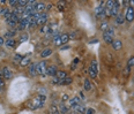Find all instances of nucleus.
I'll return each instance as SVG.
<instances>
[{
  "instance_id": "nucleus-11",
  "label": "nucleus",
  "mask_w": 134,
  "mask_h": 114,
  "mask_svg": "<svg viewBox=\"0 0 134 114\" xmlns=\"http://www.w3.org/2000/svg\"><path fill=\"white\" fill-rule=\"evenodd\" d=\"M124 21H125V15L123 14V13H119V14L116 16V23L118 25H120L124 23Z\"/></svg>"
},
{
  "instance_id": "nucleus-2",
  "label": "nucleus",
  "mask_w": 134,
  "mask_h": 114,
  "mask_svg": "<svg viewBox=\"0 0 134 114\" xmlns=\"http://www.w3.org/2000/svg\"><path fill=\"white\" fill-rule=\"evenodd\" d=\"M44 106V102L39 100L38 98H35V99L31 102V104H29V108L30 109H37V108H41V107Z\"/></svg>"
},
{
  "instance_id": "nucleus-32",
  "label": "nucleus",
  "mask_w": 134,
  "mask_h": 114,
  "mask_svg": "<svg viewBox=\"0 0 134 114\" xmlns=\"http://www.w3.org/2000/svg\"><path fill=\"white\" fill-rule=\"evenodd\" d=\"M133 66H134V57H132L131 59L128 60V62H127V67L131 68V67H133Z\"/></svg>"
},
{
  "instance_id": "nucleus-10",
  "label": "nucleus",
  "mask_w": 134,
  "mask_h": 114,
  "mask_svg": "<svg viewBox=\"0 0 134 114\" xmlns=\"http://www.w3.org/2000/svg\"><path fill=\"white\" fill-rule=\"evenodd\" d=\"M46 7L44 3H36L35 4V12L36 13H42V10H44V8Z\"/></svg>"
},
{
  "instance_id": "nucleus-43",
  "label": "nucleus",
  "mask_w": 134,
  "mask_h": 114,
  "mask_svg": "<svg viewBox=\"0 0 134 114\" xmlns=\"http://www.w3.org/2000/svg\"><path fill=\"white\" fill-rule=\"evenodd\" d=\"M68 36H70V38H75V32H72V34Z\"/></svg>"
},
{
  "instance_id": "nucleus-41",
  "label": "nucleus",
  "mask_w": 134,
  "mask_h": 114,
  "mask_svg": "<svg viewBox=\"0 0 134 114\" xmlns=\"http://www.w3.org/2000/svg\"><path fill=\"white\" fill-rule=\"evenodd\" d=\"M3 45H5V39L0 36V46H3Z\"/></svg>"
},
{
  "instance_id": "nucleus-14",
  "label": "nucleus",
  "mask_w": 134,
  "mask_h": 114,
  "mask_svg": "<svg viewBox=\"0 0 134 114\" xmlns=\"http://www.w3.org/2000/svg\"><path fill=\"white\" fill-rule=\"evenodd\" d=\"M28 24H29V21H28V19H20V29L23 30L24 28L28 27Z\"/></svg>"
},
{
  "instance_id": "nucleus-12",
  "label": "nucleus",
  "mask_w": 134,
  "mask_h": 114,
  "mask_svg": "<svg viewBox=\"0 0 134 114\" xmlns=\"http://www.w3.org/2000/svg\"><path fill=\"white\" fill-rule=\"evenodd\" d=\"M112 47H113V50H116V51H119L120 48H122V47H123V43L120 42L119 39L113 40V43H112Z\"/></svg>"
},
{
  "instance_id": "nucleus-40",
  "label": "nucleus",
  "mask_w": 134,
  "mask_h": 114,
  "mask_svg": "<svg viewBox=\"0 0 134 114\" xmlns=\"http://www.w3.org/2000/svg\"><path fill=\"white\" fill-rule=\"evenodd\" d=\"M5 87V82L3 81V78L0 77V89H3V88Z\"/></svg>"
},
{
  "instance_id": "nucleus-9",
  "label": "nucleus",
  "mask_w": 134,
  "mask_h": 114,
  "mask_svg": "<svg viewBox=\"0 0 134 114\" xmlns=\"http://www.w3.org/2000/svg\"><path fill=\"white\" fill-rule=\"evenodd\" d=\"M57 72L58 70H57V67H56V66H50L46 70V74L50 75V76H56V75H57Z\"/></svg>"
},
{
  "instance_id": "nucleus-20",
  "label": "nucleus",
  "mask_w": 134,
  "mask_h": 114,
  "mask_svg": "<svg viewBox=\"0 0 134 114\" xmlns=\"http://www.w3.org/2000/svg\"><path fill=\"white\" fill-rule=\"evenodd\" d=\"M60 38H61L62 44H67V42L70 40V36L67 35V34H62V35H60Z\"/></svg>"
},
{
  "instance_id": "nucleus-38",
  "label": "nucleus",
  "mask_w": 134,
  "mask_h": 114,
  "mask_svg": "<svg viewBox=\"0 0 134 114\" xmlns=\"http://www.w3.org/2000/svg\"><path fill=\"white\" fill-rule=\"evenodd\" d=\"M86 114H95V111L92 108H87V112H86Z\"/></svg>"
},
{
  "instance_id": "nucleus-19",
  "label": "nucleus",
  "mask_w": 134,
  "mask_h": 114,
  "mask_svg": "<svg viewBox=\"0 0 134 114\" xmlns=\"http://www.w3.org/2000/svg\"><path fill=\"white\" fill-rule=\"evenodd\" d=\"M79 103H80V99L77 97H74L73 99H71V106H72L73 108H75V107L79 105Z\"/></svg>"
},
{
  "instance_id": "nucleus-36",
  "label": "nucleus",
  "mask_w": 134,
  "mask_h": 114,
  "mask_svg": "<svg viewBox=\"0 0 134 114\" xmlns=\"http://www.w3.org/2000/svg\"><path fill=\"white\" fill-rule=\"evenodd\" d=\"M56 112H58V107L56 106V105H52V106H51V113H56Z\"/></svg>"
},
{
  "instance_id": "nucleus-15",
  "label": "nucleus",
  "mask_w": 134,
  "mask_h": 114,
  "mask_svg": "<svg viewBox=\"0 0 134 114\" xmlns=\"http://www.w3.org/2000/svg\"><path fill=\"white\" fill-rule=\"evenodd\" d=\"M59 109H60V114H67L68 113V111H70V107L68 106H66V105L65 104H61L59 106Z\"/></svg>"
},
{
  "instance_id": "nucleus-24",
  "label": "nucleus",
  "mask_w": 134,
  "mask_h": 114,
  "mask_svg": "<svg viewBox=\"0 0 134 114\" xmlns=\"http://www.w3.org/2000/svg\"><path fill=\"white\" fill-rule=\"evenodd\" d=\"M29 63H30V58H29V57L23 58L22 61L20 62V64L22 66V67H24V66H27V64H29Z\"/></svg>"
},
{
  "instance_id": "nucleus-27",
  "label": "nucleus",
  "mask_w": 134,
  "mask_h": 114,
  "mask_svg": "<svg viewBox=\"0 0 134 114\" xmlns=\"http://www.w3.org/2000/svg\"><path fill=\"white\" fill-rule=\"evenodd\" d=\"M50 29H51V28H50L49 25H42V28H41V32H43V34H46V32L50 31Z\"/></svg>"
},
{
  "instance_id": "nucleus-44",
  "label": "nucleus",
  "mask_w": 134,
  "mask_h": 114,
  "mask_svg": "<svg viewBox=\"0 0 134 114\" xmlns=\"http://www.w3.org/2000/svg\"><path fill=\"white\" fill-rule=\"evenodd\" d=\"M129 69H131V68H129V67H127L126 69H125V74H126V75H127V74H128V73H129Z\"/></svg>"
},
{
  "instance_id": "nucleus-30",
  "label": "nucleus",
  "mask_w": 134,
  "mask_h": 114,
  "mask_svg": "<svg viewBox=\"0 0 134 114\" xmlns=\"http://www.w3.org/2000/svg\"><path fill=\"white\" fill-rule=\"evenodd\" d=\"M22 59H23V57L21 54H16L14 57V61L15 62H21V61H22Z\"/></svg>"
},
{
  "instance_id": "nucleus-39",
  "label": "nucleus",
  "mask_w": 134,
  "mask_h": 114,
  "mask_svg": "<svg viewBox=\"0 0 134 114\" xmlns=\"http://www.w3.org/2000/svg\"><path fill=\"white\" fill-rule=\"evenodd\" d=\"M70 98H68V94H62V98H61V100L62 102H66V100H68Z\"/></svg>"
},
{
  "instance_id": "nucleus-42",
  "label": "nucleus",
  "mask_w": 134,
  "mask_h": 114,
  "mask_svg": "<svg viewBox=\"0 0 134 114\" xmlns=\"http://www.w3.org/2000/svg\"><path fill=\"white\" fill-rule=\"evenodd\" d=\"M28 39V36L27 35H24V36H22V37H21V42H25V40H27Z\"/></svg>"
},
{
  "instance_id": "nucleus-29",
  "label": "nucleus",
  "mask_w": 134,
  "mask_h": 114,
  "mask_svg": "<svg viewBox=\"0 0 134 114\" xmlns=\"http://www.w3.org/2000/svg\"><path fill=\"white\" fill-rule=\"evenodd\" d=\"M72 81H73V79L71 78V77H66V78H64L61 81V84H71Z\"/></svg>"
},
{
  "instance_id": "nucleus-6",
  "label": "nucleus",
  "mask_w": 134,
  "mask_h": 114,
  "mask_svg": "<svg viewBox=\"0 0 134 114\" xmlns=\"http://www.w3.org/2000/svg\"><path fill=\"white\" fill-rule=\"evenodd\" d=\"M119 4H120L119 1H116V3H114L113 8L111 9V16H117V15L119 14V8H120Z\"/></svg>"
},
{
  "instance_id": "nucleus-47",
  "label": "nucleus",
  "mask_w": 134,
  "mask_h": 114,
  "mask_svg": "<svg viewBox=\"0 0 134 114\" xmlns=\"http://www.w3.org/2000/svg\"><path fill=\"white\" fill-rule=\"evenodd\" d=\"M53 114H60V112L58 111V112H56V113H53Z\"/></svg>"
},
{
  "instance_id": "nucleus-34",
  "label": "nucleus",
  "mask_w": 134,
  "mask_h": 114,
  "mask_svg": "<svg viewBox=\"0 0 134 114\" xmlns=\"http://www.w3.org/2000/svg\"><path fill=\"white\" fill-rule=\"evenodd\" d=\"M8 12H9V9H7V8H1V9H0V14L4 15V16H5Z\"/></svg>"
},
{
  "instance_id": "nucleus-3",
  "label": "nucleus",
  "mask_w": 134,
  "mask_h": 114,
  "mask_svg": "<svg viewBox=\"0 0 134 114\" xmlns=\"http://www.w3.org/2000/svg\"><path fill=\"white\" fill-rule=\"evenodd\" d=\"M125 20L127 22H132L134 20V8L132 6H129L126 10V14H125Z\"/></svg>"
},
{
  "instance_id": "nucleus-37",
  "label": "nucleus",
  "mask_w": 134,
  "mask_h": 114,
  "mask_svg": "<svg viewBox=\"0 0 134 114\" xmlns=\"http://www.w3.org/2000/svg\"><path fill=\"white\" fill-rule=\"evenodd\" d=\"M18 4H19L18 0H10L9 1V5H12V6H18Z\"/></svg>"
},
{
  "instance_id": "nucleus-35",
  "label": "nucleus",
  "mask_w": 134,
  "mask_h": 114,
  "mask_svg": "<svg viewBox=\"0 0 134 114\" xmlns=\"http://www.w3.org/2000/svg\"><path fill=\"white\" fill-rule=\"evenodd\" d=\"M6 21H7V24L8 25H9V27H15V24H16V23H15V22H13V21L12 20H10V19H8V20H6Z\"/></svg>"
},
{
  "instance_id": "nucleus-21",
  "label": "nucleus",
  "mask_w": 134,
  "mask_h": 114,
  "mask_svg": "<svg viewBox=\"0 0 134 114\" xmlns=\"http://www.w3.org/2000/svg\"><path fill=\"white\" fill-rule=\"evenodd\" d=\"M103 39H104V42L106 44H112L113 43V38L110 37V36H106L105 34H103Z\"/></svg>"
},
{
  "instance_id": "nucleus-16",
  "label": "nucleus",
  "mask_w": 134,
  "mask_h": 114,
  "mask_svg": "<svg viewBox=\"0 0 134 114\" xmlns=\"http://www.w3.org/2000/svg\"><path fill=\"white\" fill-rule=\"evenodd\" d=\"M53 44H55L56 46H60V45L62 44L60 35H55V37H53Z\"/></svg>"
},
{
  "instance_id": "nucleus-28",
  "label": "nucleus",
  "mask_w": 134,
  "mask_h": 114,
  "mask_svg": "<svg viewBox=\"0 0 134 114\" xmlns=\"http://www.w3.org/2000/svg\"><path fill=\"white\" fill-rule=\"evenodd\" d=\"M15 34H16L15 31H7V32L5 34V37H7L8 39H12V38H13V36H14Z\"/></svg>"
},
{
  "instance_id": "nucleus-18",
  "label": "nucleus",
  "mask_w": 134,
  "mask_h": 114,
  "mask_svg": "<svg viewBox=\"0 0 134 114\" xmlns=\"http://www.w3.org/2000/svg\"><path fill=\"white\" fill-rule=\"evenodd\" d=\"M5 45L8 47V48H13V47L15 46V39H13V38L12 39H7L5 42Z\"/></svg>"
},
{
  "instance_id": "nucleus-4",
  "label": "nucleus",
  "mask_w": 134,
  "mask_h": 114,
  "mask_svg": "<svg viewBox=\"0 0 134 114\" xmlns=\"http://www.w3.org/2000/svg\"><path fill=\"white\" fill-rule=\"evenodd\" d=\"M47 68H46V62L43 60V61H41L39 63H37V73L39 75H44L45 73H46Z\"/></svg>"
},
{
  "instance_id": "nucleus-22",
  "label": "nucleus",
  "mask_w": 134,
  "mask_h": 114,
  "mask_svg": "<svg viewBox=\"0 0 134 114\" xmlns=\"http://www.w3.org/2000/svg\"><path fill=\"white\" fill-rule=\"evenodd\" d=\"M56 77L62 81L64 78H66V77H67V75H66V73H65V72H57V75H56Z\"/></svg>"
},
{
  "instance_id": "nucleus-33",
  "label": "nucleus",
  "mask_w": 134,
  "mask_h": 114,
  "mask_svg": "<svg viewBox=\"0 0 134 114\" xmlns=\"http://www.w3.org/2000/svg\"><path fill=\"white\" fill-rule=\"evenodd\" d=\"M79 61H80V60H79V59H77V58H76V59H74V60H73V63H72V67H71V68H72V70H74V69H75V66H76V64H77V63H79Z\"/></svg>"
},
{
  "instance_id": "nucleus-13",
  "label": "nucleus",
  "mask_w": 134,
  "mask_h": 114,
  "mask_svg": "<svg viewBox=\"0 0 134 114\" xmlns=\"http://www.w3.org/2000/svg\"><path fill=\"white\" fill-rule=\"evenodd\" d=\"M52 54V50L51 48H44V50L41 52V57L42 58H47Z\"/></svg>"
},
{
  "instance_id": "nucleus-23",
  "label": "nucleus",
  "mask_w": 134,
  "mask_h": 114,
  "mask_svg": "<svg viewBox=\"0 0 134 114\" xmlns=\"http://www.w3.org/2000/svg\"><path fill=\"white\" fill-rule=\"evenodd\" d=\"M103 34H105L106 36H110V37L113 38V36H114V30H113V28H109V29H108L105 32H103Z\"/></svg>"
},
{
  "instance_id": "nucleus-26",
  "label": "nucleus",
  "mask_w": 134,
  "mask_h": 114,
  "mask_svg": "<svg viewBox=\"0 0 134 114\" xmlns=\"http://www.w3.org/2000/svg\"><path fill=\"white\" fill-rule=\"evenodd\" d=\"M99 29L105 32L108 29H109V23H108V22H102V23H101V27H99Z\"/></svg>"
},
{
  "instance_id": "nucleus-7",
  "label": "nucleus",
  "mask_w": 134,
  "mask_h": 114,
  "mask_svg": "<svg viewBox=\"0 0 134 114\" xmlns=\"http://www.w3.org/2000/svg\"><path fill=\"white\" fill-rule=\"evenodd\" d=\"M3 76L5 79H10L12 78V72H10V69L8 67H5L3 68Z\"/></svg>"
},
{
  "instance_id": "nucleus-48",
  "label": "nucleus",
  "mask_w": 134,
  "mask_h": 114,
  "mask_svg": "<svg viewBox=\"0 0 134 114\" xmlns=\"http://www.w3.org/2000/svg\"><path fill=\"white\" fill-rule=\"evenodd\" d=\"M133 82H134V78H133Z\"/></svg>"
},
{
  "instance_id": "nucleus-5",
  "label": "nucleus",
  "mask_w": 134,
  "mask_h": 114,
  "mask_svg": "<svg viewBox=\"0 0 134 114\" xmlns=\"http://www.w3.org/2000/svg\"><path fill=\"white\" fill-rule=\"evenodd\" d=\"M47 21V14L46 13H41V16L36 20V24L37 25H44Z\"/></svg>"
},
{
  "instance_id": "nucleus-17",
  "label": "nucleus",
  "mask_w": 134,
  "mask_h": 114,
  "mask_svg": "<svg viewBox=\"0 0 134 114\" xmlns=\"http://www.w3.org/2000/svg\"><path fill=\"white\" fill-rule=\"evenodd\" d=\"M74 109H76V112H79V113H81V114H86V112H87L86 106H83V105H80V104L77 105Z\"/></svg>"
},
{
  "instance_id": "nucleus-31",
  "label": "nucleus",
  "mask_w": 134,
  "mask_h": 114,
  "mask_svg": "<svg viewBox=\"0 0 134 114\" xmlns=\"http://www.w3.org/2000/svg\"><path fill=\"white\" fill-rule=\"evenodd\" d=\"M27 4H28V1H25V0H21V1H19L18 6H19V7H23V8H25Z\"/></svg>"
},
{
  "instance_id": "nucleus-46",
  "label": "nucleus",
  "mask_w": 134,
  "mask_h": 114,
  "mask_svg": "<svg viewBox=\"0 0 134 114\" xmlns=\"http://www.w3.org/2000/svg\"><path fill=\"white\" fill-rule=\"evenodd\" d=\"M129 4H131L132 7H133V6H134V0H131V1H129Z\"/></svg>"
},
{
  "instance_id": "nucleus-1",
  "label": "nucleus",
  "mask_w": 134,
  "mask_h": 114,
  "mask_svg": "<svg viewBox=\"0 0 134 114\" xmlns=\"http://www.w3.org/2000/svg\"><path fill=\"white\" fill-rule=\"evenodd\" d=\"M89 75L91 78H95L97 76V61L92 60L90 63V68H89Z\"/></svg>"
},
{
  "instance_id": "nucleus-45",
  "label": "nucleus",
  "mask_w": 134,
  "mask_h": 114,
  "mask_svg": "<svg viewBox=\"0 0 134 114\" xmlns=\"http://www.w3.org/2000/svg\"><path fill=\"white\" fill-rule=\"evenodd\" d=\"M66 48H70V46L67 45V46H64V47H61V50H66Z\"/></svg>"
},
{
  "instance_id": "nucleus-25",
  "label": "nucleus",
  "mask_w": 134,
  "mask_h": 114,
  "mask_svg": "<svg viewBox=\"0 0 134 114\" xmlns=\"http://www.w3.org/2000/svg\"><path fill=\"white\" fill-rule=\"evenodd\" d=\"M85 90H86V91H89V90H91V84H90V81L88 78L85 79Z\"/></svg>"
},
{
  "instance_id": "nucleus-8",
  "label": "nucleus",
  "mask_w": 134,
  "mask_h": 114,
  "mask_svg": "<svg viewBox=\"0 0 134 114\" xmlns=\"http://www.w3.org/2000/svg\"><path fill=\"white\" fill-rule=\"evenodd\" d=\"M29 74L31 76H36L38 74L37 73V63H31L29 67Z\"/></svg>"
}]
</instances>
